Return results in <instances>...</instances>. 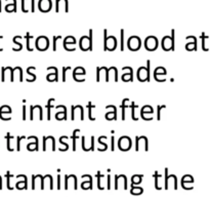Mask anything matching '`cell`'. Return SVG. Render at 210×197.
Here are the masks:
<instances>
[{
	"label": "cell",
	"instance_id": "obj_31",
	"mask_svg": "<svg viewBox=\"0 0 210 197\" xmlns=\"http://www.w3.org/2000/svg\"><path fill=\"white\" fill-rule=\"evenodd\" d=\"M2 114H11V109L9 106H2V107L0 108V115H2Z\"/></svg>",
	"mask_w": 210,
	"mask_h": 197
},
{
	"label": "cell",
	"instance_id": "obj_24",
	"mask_svg": "<svg viewBox=\"0 0 210 197\" xmlns=\"http://www.w3.org/2000/svg\"><path fill=\"white\" fill-rule=\"evenodd\" d=\"M87 108H88V118H89V120H91V121H94L95 117L92 115V110L95 108V106L92 105V104H91V102H89V103L87 104Z\"/></svg>",
	"mask_w": 210,
	"mask_h": 197
},
{
	"label": "cell",
	"instance_id": "obj_50",
	"mask_svg": "<svg viewBox=\"0 0 210 197\" xmlns=\"http://www.w3.org/2000/svg\"><path fill=\"white\" fill-rule=\"evenodd\" d=\"M31 11L32 13L35 11V0H31Z\"/></svg>",
	"mask_w": 210,
	"mask_h": 197
},
{
	"label": "cell",
	"instance_id": "obj_5",
	"mask_svg": "<svg viewBox=\"0 0 210 197\" xmlns=\"http://www.w3.org/2000/svg\"><path fill=\"white\" fill-rule=\"evenodd\" d=\"M127 47L131 51H137L141 47V40L139 36H131L127 40Z\"/></svg>",
	"mask_w": 210,
	"mask_h": 197
},
{
	"label": "cell",
	"instance_id": "obj_14",
	"mask_svg": "<svg viewBox=\"0 0 210 197\" xmlns=\"http://www.w3.org/2000/svg\"><path fill=\"white\" fill-rule=\"evenodd\" d=\"M49 70H51L52 73L48 74V75L46 76V80L50 82L57 81V80H59V71H57V67H53V66L52 67H48L47 68V71H49Z\"/></svg>",
	"mask_w": 210,
	"mask_h": 197
},
{
	"label": "cell",
	"instance_id": "obj_37",
	"mask_svg": "<svg viewBox=\"0 0 210 197\" xmlns=\"http://www.w3.org/2000/svg\"><path fill=\"white\" fill-rule=\"evenodd\" d=\"M166 106L165 105H160L157 107V119L161 120V115H162V110L165 109Z\"/></svg>",
	"mask_w": 210,
	"mask_h": 197
},
{
	"label": "cell",
	"instance_id": "obj_41",
	"mask_svg": "<svg viewBox=\"0 0 210 197\" xmlns=\"http://www.w3.org/2000/svg\"><path fill=\"white\" fill-rule=\"evenodd\" d=\"M34 70H36V68L35 67H29L27 69V73H28V75H30V76H32V78L34 79V81L36 80V75L33 73L32 71H34Z\"/></svg>",
	"mask_w": 210,
	"mask_h": 197
},
{
	"label": "cell",
	"instance_id": "obj_15",
	"mask_svg": "<svg viewBox=\"0 0 210 197\" xmlns=\"http://www.w3.org/2000/svg\"><path fill=\"white\" fill-rule=\"evenodd\" d=\"M51 143V147H52V151H55V140L53 136H43V151H46L47 145L49 146V144Z\"/></svg>",
	"mask_w": 210,
	"mask_h": 197
},
{
	"label": "cell",
	"instance_id": "obj_9",
	"mask_svg": "<svg viewBox=\"0 0 210 197\" xmlns=\"http://www.w3.org/2000/svg\"><path fill=\"white\" fill-rule=\"evenodd\" d=\"M141 149H144L145 151L149 150V144H148V138L145 136H136L135 138V150L139 151Z\"/></svg>",
	"mask_w": 210,
	"mask_h": 197
},
{
	"label": "cell",
	"instance_id": "obj_23",
	"mask_svg": "<svg viewBox=\"0 0 210 197\" xmlns=\"http://www.w3.org/2000/svg\"><path fill=\"white\" fill-rule=\"evenodd\" d=\"M139 109V106H136L134 103H131V118H132V120H134V121H137L139 120V116L136 115V110Z\"/></svg>",
	"mask_w": 210,
	"mask_h": 197
},
{
	"label": "cell",
	"instance_id": "obj_38",
	"mask_svg": "<svg viewBox=\"0 0 210 197\" xmlns=\"http://www.w3.org/2000/svg\"><path fill=\"white\" fill-rule=\"evenodd\" d=\"M154 73L155 74H167V71H166L165 68L163 67H157L155 70H154Z\"/></svg>",
	"mask_w": 210,
	"mask_h": 197
},
{
	"label": "cell",
	"instance_id": "obj_49",
	"mask_svg": "<svg viewBox=\"0 0 210 197\" xmlns=\"http://www.w3.org/2000/svg\"><path fill=\"white\" fill-rule=\"evenodd\" d=\"M27 119V111H26V106H23V120Z\"/></svg>",
	"mask_w": 210,
	"mask_h": 197
},
{
	"label": "cell",
	"instance_id": "obj_29",
	"mask_svg": "<svg viewBox=\"0 0 210 197\" xmlns=\"http://www.w3.org/2000/svg\"><path fill=\"white\" fill-rule=\"evenodd\" d=\"M141 113H152V114H154L153 107H152V106H150V105H145L143 108H141Z\"/></svg>",
	"mask_w": 210,
	"mask_h": 197
},
{
	"label": "cell",
	"instance_id": "obj_17",
	"mask_svg": "<svg viewBox=\"0 0 210 197\" xmlns=\"http://www.w3.org/2000/svg\"><path fill=\"white\" fill-rule=\"evenodd\" d=\"M28 140H31L33 141V142L27 145V149L29 150V151H37L38 147H39V141H38L37 136H29Z\"/></svg>",
	"mask_w": 210,
	"mask_h": 197
},
{
	"label": "cell",
	"instance_id": "obj_40",
	"mask_svg": "<svg viewBox=\"0 0 210 197\" xmlns=\"http://www.w3.org/2000/svg\"><path fill=\"white\" fill-rule=\"evenodd\" d=\"M105 139H107V136H99V144L103 145L104 150H105V151H106V150L108 149V145H107V143L104 142V140H105Z\"/></svg>",
	"mask_w": 210,
	"mask_h": 197
},
{
	"label": "cell",
	"instance_id": "obj_51",
	"mask_svg": "<svg viewBox=\"0 0 210 197\" xmlns=\"http://www.w3.org/2000/svg\"><path fill=\"white\" fill-rule=\"evenodd\" d=\"M2 38H3V37H2V36H0V39H2ZM3 51L2 48H0V51Z\"/></svg>",
	"mask_w": 210,
	"mask_h": 197
},
{
	"label": "cell",
	"instance_id": "obj_7",
	"mask_svg": "<svg viewBox=\"0 0 210 197\" xmlns=\"http://www.w3.org/2000/svg\"><path fill=\"white\" fill-rule=\"evenodd\" d=\"M131 146H132V141L127 136H121L118 141V147L121 151H128V150H130Z\"/></svg>",
	"mask_w": 210,
	"mask_h": 197
},
{
	"label": "cell",
	"instance_id": "obj_2",
	"mask_svg": "<svg viewBox=\"0 0 210 197\" xmlns=\"http://www.w3.org/2000/svg\"><path fill=\"white\" fill-rule=\"evenodd\" d=\"M161 46L165 51H175V31L171 30V36H165L161 41Z\"/></svg>",
	"mask_w": 210,
	"mask_h": 197
},
{
	"label": "cell",
	"instance_id": "obj_21",
	"mask_svg": "<svg viewBox=\"0 0 210 197\" xmlns=\"http://www.w3.org/2000/svg\"><path fill=\"white\" fill-rule=\"evenodd\" d=\"M110 107L113 109V112H110V113H107L106 114V119L107 120H117L118 116H117V108H116V106L114 105H109Z\"/></svg>",
	"mask_w": 210,
	"mask_h": 197
},
{
	"label": "cell",
	"instance_id": "obj_45",
	"mask_svg": "<svg viewBox=\"0 0 210 197\" xmlns=\"http://www.w3.org/2000/svg\"><path fill=\"white\" fill-rule=\"evenodd\" d=\"M131 193H132V194H135V195H137V194H141V193H143V189L141 188H134V187H133L132 189H131Z\"/></svg>",
	"mask_w": 210,
	"mask_h": 197
},
{
	"label": "cell",
	"instance_id": "obj_42",
	"mask_svg": "<svg viewBox=\"0 0 210 197\" xmlns=\"http://www.w3.org/2000/svg\"><path fill=\"white\" fill-rule=\"evenodd\" d=\"M62 39V36H53V51H57V40Z\"/></svg>",
	"mask_w": 210,
	"mask_h": 197
},
{
	"label": "cell",
	"instance_id": "obj_44",
	"mask_svg": "<svg viewBox=\"0 0 210 197\" xmlns=\"http://www.w3.org/2000/svg\"><path fill=\"white\" fill-rule=\"evenodd\" d=\"M141 178L143 177L141 176H135L132 178V185L133 184H139V183L141 182Z\"/></svg>",
	"mask_w": 210,
	"mask_h": 197
},
{
	"label": "cell",
	"instance_id": "obj_39",
	"mask_svg": "<svg viewBox=\"0 0 210 197\" xmlns=\"http://www.w3.org/2000/svg\"><path fill=\"white\" fill-rule=\"evenodd\" d=\"M70 70H72V67H70V66L63 68V81L64 82H66V80H67V72L70 71Z\"/></svg>",
	"mask_w": 210,
	"mask_h": 197
},
{
	"label": "cell",
	"instance_id": "obj_28",
	"mask_svg": "<svg viewBox=\"0 0 210 197\" xmlns=\"http://www.w3.org/2000/svg\"><path fill=\"white\" fill-rule=\"evenodd\" d=\"M73 74H76V75H83L85 76L86 75V71L85 69L82 67H76L75 69L73 70Z\"/></svg>",
	"mask_w": 210,
	"mask_h": 197
},
{
	"label": "cell",
	"instance_id": "obj_43",
	"mask_svg": "<svg viewBox=\"0 0 210 197\" xmlns=\"http://www.w3.org/2000/svg\"><path fill=\"white\" fill-rule=\"evenodd\" d=\"M25 136H18L17 138V150L18 151H20L21 150V142H22V140H25Z\"/></svg>",
	"mask_w": 210,
	"mask_h": 197
},
{
	"label": "cell",
	"instance_id": "obj_4",
	"mask_svg": "<svg viewBox=\"0 0 210 197\" xmlns=\"http://www.w3.org/2000/svg\"><path fill=\"white\" fill-rule=\"evenodd\" d=\"M92 30H89V36H82L79 40V46L81 48V51H92Z\"/></svg>",
	"mask_w": 210,
	"mask_h": 197
},
{
	"label": "cell",
	"instance_id": "obj_32",
	"mask_svg": "<svg viewBox=\"0 0 210 197\" xmlns=\"http://www.w3.org/2000/svg\"><path fill=\"white\" fill-rule=\"evenodd\" d=\"M55 119L57 120H67V112L63 111L62 113H55Z\"/></svg>",
	"mask_w": 210,
	"mask_h": 197
},
{
	"label": "cell",
	"instance_id": "obj_13",
	"mask_svg": "<svg viewBox=\"0 0 210 197\" xmlns=\"http://www.w3.org/2000/svg\"><path fill=\"white\" fill-rule=\"evenodd\" d=\"M51 6H52L51 0H39V2H38V8L42 13L49 11L51 9Z\"/></svg>",
	"mask_w": 210,
	"mask_h": 197
},
{
	"label": "cell",
	"instance_id": "obj_1",
	"mask_svg": "<svg viewBox=\"0 0 210 197\" xmlns=\"http://www.w3.org/2000/svg\"><path fill=\"white\" fill-rule=\"evenodd\" d=\"M118 41L115 36H108L107 29L104 30V51H113L117 48Z\"/></svg>",
	"mask_w": 210,
	"mask_h": 197
},
{
	"label": "cell",
	"instance_id": "obj_25",
	"mask_svg": "<svg viewBox=\"0 0 210 197\" xmlns=\"http://www.w3.org/2000/svg\"><path fill=\"white\" fill-rule=\"evenodd\" d=\"M25 39L27 40V51H33V48L31 47V40L33 39V35H31V34L28 32L25 35Z\"/></svg>",
	"mask_w": 210,
	"mask_h": 197
},
{
	"label": "cell",
	"instance_id": "obj_34",
	"mask_svg": "<svg viewBox=\"0 0 210 197\" xmlns=\"http://www.w3.org/2000/svg\"><path fill=\"white\" fill-rule=\"evenodd\" d=\"M120 49L121 51H124V30L121 29L120 31Z\"/></svg>",
	"mask_w": 210,
	"mask_h": 197
},
{
	"label": "cell",
	"instance_id": "obj_26",
	"mask_svg": "<svg viewBox=\"0 0 210 197\" xmlns=\"http://www.w3.org/2000/svg\"><path fill=\"white\" fill-rule=\"evenodd\" d=\"M79 132H80V129H75L71 136L72 141H73V150L74 151L76 150V141H77V139L79 138Z\"/></svg>",
	"mask_w": 210,
	"mask_h": 197
},
{
	"label": "cell",
	"instance_id": "obj_30",
	"mask_svg": "<svg viewBox=\"0 0 210 197\" xmlns=\"http://www.w3.org/2000/svg\"><path fill=\"white\" fill-rule=\"evenodd\" d=\"M196 48H197V40L196 41H192L190 42V43H188L187 45H186V49L187 51H195Z\"/></svg>",
	"mask_w": 210,
	"mask_h": 197
},
{
	"label": "cell",
	"instance_id": "obj_6",
	"mask_svg": "<svg viewBox=\"0 0 210 197\" xmlns=\"http://www.w3.org/2000/svg\"><path fill=\"white\" fill-rule=\"evenodd\" d=\"M159 46V41L155 36H149L145 39V48L149 51H156Z\"/></svg>",
	"mask_w": 210,
	"mask_h": 197
},
{
	"label": "cell",
	"instance_id": "obj_22",
	"mask_svg": "<svg viewBox=\"0 0 210 197\" xmlns=\"http://www.w3.org/2000/svg\"><path fill=\"white\" fill-rule=\"evenodd\" d=\"M53 103H55V98H49L48 102H47V105H46V109H47V119L50 120L51 116V110L53 108Z\"/></svg>",
	"mask_w": 210,
	"mask_h": 197
},
{
	"label": "cell",
	"instance_id": "obj_27",
	"mask_svg": "<svg viewBox=\"0 0 210 197\" xmlns=\"http://www.w3.org/2000/svg\"><path fill=\"white\" fill-rule=\"evenodd\" d=\"M167 74H155L154 73V79L157 82H164L166 80Z\"/></svg>",
	"mask_w": 210,
	"mask_h": 197
},
{
	"label": "cell",
	"instance_id": "obj_33",
	"mask_svg": "<svg viewBox=\"0 0 210 197\" xmlns=\"http://www.w3.org/2000/svg\"><path fill=\"white\" fill-rule=\"evenodd\" d=\"M5 138H6V140H7V150H8V151H13V149L11 148V146H10V142H11V140H13V136L8 132Z\"/></svg>",
	"mask_w": 210,
	"mask_h": 197
},
{
	"label": "cell",
	"instance_id": "obj_35",
	"mask_svg": "<svg viewBox=\"0 0 210 197\" xmlns=\"http://www.w3.org/2000/svg\"><path fill=\"white\" fill-rule=\"evenodd\" d=\"M141 117L143 118L144 120H147V121H151V120H153L154 116L152 113H141Z\"/></svg>",
	"mask_w": 210,
	"mask_h": 197
},
{
	"label": "cell",
	"instance_id": "obj_3",
	"mask_svg": "<svg viewBox=\"0 0 210 197\" xmlns=\"http://www.w3.org/2000/svg\"><path fill=\"white\" fill-rule=\"evenodd\" d=\"M136 77L141 82H150L151 80V61L150 60L147 61V67L139 68Z\"/></svg>",
	"mask_w": 210,
	"mask_h": 197
},
{
	"label": "cell",
	"instance_id": "obj_19",
	"mask_svg": "<svg viewBox=\"0 0 210 197\" xmlns=\"http://www.w3.org/2000/svg\"><path fill=\"white\" fill-rule=\"evenodd\" d=\"M108 68L107 67H97V82H99L102 80V76L105 77V80L107 79Z\"/></svg>",
	"mask_w": 210,
	"mask_h": 197
},
{
	"label": "cell",
	"instance_id": "obj_10",
	"mask_svg": "<svg viewBox=\"0 0 210 197\" xmlns=\"http://www.w3.org/2000/svg\"><path fill=\"white\" fill-rule=\"evenodd\" d=\"M71 119L72 120H76V119H80L83 120L84 119V110L83 107L80 105L77 106H72V111H71Z\"/></svg>",
	"mask_w": 210,
	"mask_h": 197
},
{
	"label": "cell",
	"instance_id": "obj_8",
	"mask_svg": "<svg viewBox=\"0 0 210 197\" xmlns=\"http://www.w3.org/2000/svg\"><path fill=\"white\" fill-rule=\"evenodd\" d=\"M35 45L39 51H45L49 47V40L45 36H40L36 39Z\"/></svg>",
	"mask_w": 210,
	"mask_h": 197
},
{
	"label": "cell",
	"instance_id": "obj_18",
	"mask_svg": "<svg viewBox=\"0 0 210 197\" xmlns=\"http://www.w3.org/2000/svg\"><path fill=\"white\" fill-rule=\"evenodd\" d=\"M126 70H127V73L123 74V75L121 76V79L123 80L124 82H133V70L131 67H129V66H127V67H124Z\"/></svg>",
	"mask_w": 210,
	"mask_h": 197
},
{
	"label": "cell",
	"instance_id": "obj_11",
	"mask_svg": "<svg viewBox=\"0 0 210 197\" xmlns=\"http://www.w3.org/2000/svg\"><path fill=\"white\" fill-rule=\"evenodd\" d=\"M36 117H38V119L40 120L43 119V111H42V107L39 105L31 106L30 108V119L34 120Z\"/></svg>",
	"mask_w": 210,
	"mask_h": 197
},
{
	"label": "cell",
	"instance_id": "obj_36",
	"mask_svg": "<svg viewBox=\"0 0 210 197\" xmlns=\"http://www.w3.org/2000/svg\"><path fill=\"white\" fill-rule=\"evenodd\" d=\"M5 11L10 13V11H17V3H13V4H7L5 6Z\"/></svg>",
	"mask_w": 210,
	"mask_h": 197
},
{
	"label": "cell",
	"instance_id": "obj_20",
	"mask_svg": "<svg viewBox=\"0 0 210 197\" xmlns=\"http://www.w3.org/2000/svg\"><path fill=\"white\" fill-rule=\"evenodd\" d=\"M131 108V104L129 102V98H124L121 104V110H122V120H125L126 118V109Z\"/></svg>",
	"mask_w": 210,
	"mask_h": 197
},
{
	"label": "cell",
	"instance_id": "obj_48",
	"mask_svg": "<svg viewBox=\"0 0 210 197\" xmlns=\"http://www.w3.org/2000/svg\"><path fill=\"white\" fill-rule=\"evenodd\" d=\"M25 2H26V0H22V11H23L24 13H27V11H28V9L26 8Z\"/></svg>",
	"mask_w": 210,
	"mask_h": 197
},
{
	"label": "cell",
	"instance_id": "obj_46",
	"mask_svg": "<svg viewBox=\"0 0 210 197\" xmlns=\"http://www.w3.org/2000/svg\"><path fill=\"white\" fill-rule=\"evenodd\" d=\"M111 149L112 151L115 150V138H114V134H112L111 136Z\"/></svg>",
	"mask_w": 210,
	"mask_h": 197
},
{
	"label": "cell",
	"instance_id": "obj_47",
	"mask_svg": "<svg viewBox=\"0 0 210 197\" xmlns=\"http://www.w3.org/2000/svg\"><path fill=\"white\" fill-rule=\"evenodd\" d=\"M94 150V136H91L90 140V151Z\"/></svg>",
	"mask_w": 210,
	"mask_h": 197
},
{
	"label": "cell",
	"instance_id": "obj_12",
	"mask_svg": "<svg viewBox=\"0 0 210 197\" xmlns=\"http://www.w3.org/2000/svg\"><path fill=\"white\" fill-rule=\"evenodd\" d=\"M75 44H76V39H75V37H73V36H68V37H66L63 41L64 48L68 51H75L76 47L74 46Z\"/></svg>",
	"mask_w": 210,
	"mask_h": 197
},
{
	"label": "cell",
	"instance_id": "obj_16",
	"mask_svg": "<svg viewBox=\"0 0 210 197\" xmlns=\"http://www.w3.org/2000/svg\"><path fill=\"white\" fill-rule=\"evenodd\" d=\"M62 8L65 9L66 13L69 11L68 0H55V11H57V13H60Z\"/></svg>",
	"mask_w": 210,
	"mask_h": 197
}]
</instances>
